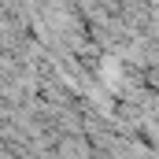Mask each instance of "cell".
<instances>
[{"label": "cell", "instance_id": "1", "mask_svg": "<svg viewBox=\"0 0 159 159\" xmlns=\"http://www.w3.org/2000/svg\"><path fill=\"white\" fill-rule=\"evenodd\" d=\"M0 159H11V156H7V152H0Z\"/></svg>", "mask_w": 159, "mask_h": 159}]
</instances>
